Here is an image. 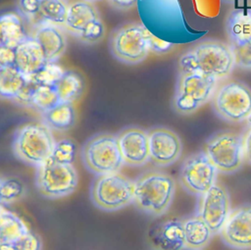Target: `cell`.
<instances>
[{
  "instance_id": "37",
  "label": "cell",
  "mask_w": 251,
  "mask_h": 250,
  "mask_svg": "<svg viewBox=\"0 0 251 250\" xmlns=\"http://www.w3.org/2000/svg\"><path fill=\"white\" fill-rule=\"evenodd\" d=\"M109 2L116 9L127 10L132 8L137 3V0H109Z\"/></svg>"
},
{
  "instance_id": "8",
  "label": "cell",
  "mask_w": 251,
  "mask_h": 250,
  "mask_svg": "<svg viewBox=\"0 0 251 250\" xmlns=\"http://www.w3.org/2000/svg\"><path fill=\"white\" fill-rule=\"evenodd\" d=\"M149 32L143 24L130 23L118 27L110 37L113 56L127 65L139 64L150 51Z\"/></svg>"
},
{
  "instance_id": "35",
  "label": "cell",
  "mask_w": 251,
  "mask_h": 250,
  "mask_svg": "<svg viewBox=\"0 0 251 250\" xmlns=\"http://www.w3.org/2000/svg\"><path fill=\"white\" fill-rule=\"evenodd\" d=\"M149 45H150V51H153L159 54L167 53L174 46L173 42L159 38L158 36L154 35L152 32H149Z\"/></svg>"
},
{
  "instance_id": "38",
  "label": "cell",
  "mask_w": 251,
  "mask_h": 250,
  "mask_svg": "<svg viewBox=\"0 0 251 250\" xmlns=\"http://www.w3.org/2000/svg\"><path fill=\"white\" fill-rule=\"evenodd\" d=\"M244 139V154L245 161L251 165V131L247 130V132L243 135Z\"/></svg>"
},
{
  "instance_id": "23",
  "label": "cell",
  "mask_w": 251,
  "mask_h": 250,
  "mask_svg": "<svg viewBox=\"0 0 251 250\" xmlns=\"http://www.w3.org/2000/svg\"><path fill=\"white\" fill-rule=\"evenodd\" d=\"M226 33L230 44L251 43V8L235 9L229 13Z\"/></svg>"
},
{
  "instance_id": "19",
  "label": "cell",
  "mask_w": 251,
  "mask_h": 250,
  "mask_svg": "<svg viewBox=\"0 0 251 250\" xmlns=\"http://www.w3.org/2000/svg\"><path fill=\"white\" fill-rule=\"evenodd\" d=\"M31 36L38 42L47 62H56L67 48V38L62 27L41 25L35 27Z\"/></svg>"
},
{
  "instance_id": "42",
  "label": "cell",
  "mask_w": 251,
  "mask_h": 250,
  "mask_svg": "<svg viewBox=\"0 0 251 250\" xmlns=\"http://www.w3.org/2000/svg\"><path fill=\"white\" fill-rule=\"evenodd\" d=\"M2 69H3V68H2V67H1V66H0V72H1V71H2Z\"/></svg>"
},
{
  "instance_id": "12",
  "label": "cell",
  "mask_w": 251,
  "mask_h": 250,
  "mask_svg": "<svg viewBox=\"0 0 251 250\" xmlns=\"http://www.w3.org/2000/svg\"><path fill=\"white\" fill-rule=\"evenodd\" d=\"M219 172L204 151L187 156L181 163L178 181L188 193L201 196L216 182Z\"/></svg>"
},
{
  "instance_id": "32",
  "label": "cell",
  "mask_w": 251,
  "mask_h": 250,
  "mask_svg": "<svg viewBox=\"0 0 251 250\" xmlns=\"http://www.w3.org/2000/svg\"><path fill=\"white\" fill-rule=\"evenodd\" d=\"M40 0H18L17 11L26 23L37 25Z\"/></svg>"
},
{
  "instance_id": "43",
  "label": "cell",
  "mask_w": 251,
  "mask_h": 250,
  "mask_svg": "<svg viewBox=\"0 0 251 250\" xmlns=\"http://www.w3.org/2000/svg\"><path fill=\"white\" fill-rule=\"evenodd\" d=\"M2 177H3V176H0V181H1V179H2Z\"/></svg>"
},
{
  "instance_id": "26",
  "label": "cell",
  "mask_w": 251,
  "mask_h": 250,
  "mask_svg": "<svg viewBox=\"0 0 251 250\" xmlns=\"http://www.w3.org/2000/svg\"><path fill=\"white\" fill-rule=\"evenodd\" d=\"M68 6L65 0H40L37 25H52L64 29Z\"/></svg>"
},
{
  "instance_id": "17",
  "label": "cell",
  "mask_w": 251,
  "mask_h": 250,
  "mask_svg": "<svg viewBox=\"0 0 251 250\" xmlns=\"http://www.w3.org/2000/svg\"><path fill=\"white\" fill-rule=\"evenodd\" d=\"M151 250H184L182 220L169 219L152 225L147 234Z\"/></svg>"
},
{
  "instance_id": "21",
  "label": "cell",
  "mask_w": 251,
  "mask_h": 250,
  "mask_svg": "<svg viewBox=\"0 0 251 250\" xmlns=\"http://www.w3.org/2000/svg\"><path fill=\"white\" fill-rule=\"evenodd\" d=\"M26 22L18 11H8L0 14V44L17 47L30 36Z\"/></svg>"
},
{
  "instance_id": "20",
  "label": "cell",
  "mask_w": 251,
  "mask_h": 250,
  "mask_svg": "<svg viewBox=\"0 0 251 250\" xmlns=\"http://www.w3.org/2000/svg\"><path fill=\"white\" fill-rule=\"evenodd\" d=\"M47 63L38 42L30 35L16 47L15 68L30 77Z\"/></svg>"
},
{
  "instance_id": "34",
  "label": "cell",
  "mask_w": 251,
  "mask_h": 250,
  "mask_svg": "<svg viewBox=\"0 0 251 250\" xmlns=\"http://www.w3.org/2000/svg\"><path fill=\"white\" fill-rule=\"evenodd\" d=\"M15 250H42V240L33 231L29 230L12 243Z\"/></svg>"
},
{
  "instance_id": "40",
  "label": "cell",
  "mask_w": 251,
  "mask_h": 250,
  "mask_svg": "<svg viewBox=\"0 0 251 250\" xmlns=\"http://www.w3.org/2000/svg\"><path fill=\"white\" fill-rule=\"evenodd\" d=\"M245 122H246V127H247V129L251 131V114L246 118Z\"/></svg>"
},
{
  "instance_id": "31",
  "label": "cell",
  "mask_w": 251,
  "mask_h": 250,
  "mask_svg": "<svg viewBox=\"0 0 251 250\" xmlns=\"http://www.w3.org/2000/svg\"><path fill=\"white\" fill-rule=\"evenodd\" d=\"M64 72L65 70L57 63V61L47 62L40 71H38L35 75L27 78L32 79L38 83L55 85V83L63 75Z\"/></svg>"
},
{
  "instance_id": "3",
  "label": "cell",
  "mask_w": 251,
  "mask_h": 250,
  "mask_svg": "<svg viewBox=\"0 0 251 250\" xmlns=\"http://www.w3.org/2000/svg\"><path fill=\"white\" fill-rule=\"evenodd\" d=\"M54 144L51 129L44 124H27L15 131L12 150L18 160L37 168L50 158Z\"/></svg>"
},
{
  "instance_id": "14",
  "label": "cell",
  "mask_w": 251,
  "mask_h": 250,
  "mask_svg": "<svg viewBox=\"0 0 251 250\" xmlns=\"http://www.w3.org/2000/svg\"><path fill=\"white\" fill-rule=\"evenodd\" d=\"M148 132L149 161L159 168L175 164L181 156L182 143L179 136L167 127L157 126Z\"/></svg>"
},
{
  "instance_id": "39",
  "label": "cell",
  "mask_w": 251,
  "mask_h": 250,
  "mask_svg": "<svg viewBox=\"0 0 251 250\" xmlns=\"http://www.w3.org/2000/svg\"><path fill=\"white\" fill-rule=\"evenodd\" d=\"M0 250H15L12 244L7 243H0Z\"/></svg>"
},
{
  "instance_id": "5",
  "label": "cell",
  "mask_w": 251,
  "mask_h": 250,
  "mask_svg": "<svg viewBox=\"0 0 251 250\" xmlns=\"http://www.w3.org/2000/svg\"><path fill=\"white\" fill-rule=\"evenodd\" d=\"M134 180L118 173L96 175L90 185L93 205L105 212L119 211L133 202Z\"/></svg>"
},
{
  "instance_id": "27",
  "label": "cell",
  "mask_w": 251,
  "mask_h": 250,
  "mask_svg": "<svg viewBox=\"0 0 251 250\" xmlns=\"http://www.w3.org/2000/svg\"><path fill=\"white\" fill-rule=\"evenodd\" d=\"M28 78L15 67L3 68L0 72V97L16 100Z\"/></svg>"
},
{
  "instance_id": "7",
  "label": "cell",
  "mask_w": 251,
  "mask_h": 250,
  "mask_svg": "<svg viewBox=\"0 0 251 250\" xmlns=\"http://www.w3.org/2000/svg\"><path fill=\"white\" fill-rule=\"evenodd\" d=\"M204 152L219 173L233 174L245 162L243 135L229 130L217 132L206 141Z\"/></svg>"
},
{
  "instance_id": "10",
  "label": "cell",
  "mask_w": 251,
  "mask_h": 250,
  "mask_svg": "<svg viewBox=\"0 0 251 250\" xmlns=\"http://www.w3.org/2000/svg\"><path fill=\"white\" fill-rule=\"evenodd\" d=\"M64 29L85 44H95L105 35V25L99 13L87 0H75L69 4Z\"/></svg>"
},
{
  "instance_id": "33",
  "label": "cell",
  "mask_w": 251,
  "mask_h": 250,
  "mask_svg": "<svg viewBox=\"0 0 251 250\" xmlns=\"http://www.w3.org/2000/svg\"><path fill=\"white\" fill-rule=\"evenodd\" d=\"M233 52L235 67L251 70V43L230 44Z\"/></svg>"
},
{
  "instance_id": "24",
  "label": "cell",
  "mask_w": 251,
  "mask_h": 250,
  "mask_svg": "<svg viewBox=\"0 0 251 250\" xmlns=\"http://www.w3.org/2000/svg\"><path fill=\"white\" fill-rule=\"evenodd\" d=\"M43 124L51 130L66 131L75 123V109L74 103L60 101L50 110L41 114Z\"/></svg>"
},
{
  "instance_id": "15",
  "label": "cell",
  "mask_w": 251,
  "mask_h": 250,
  "mask_svg": "<svg viewBox=\"0 0 251 250\" xmlns=\"http://www.w3.org/2000/svg\"><path fill=\"white\" fill-rule=\"evenodd\" d=\"M219 234L222 241L231 249H251V204L231 210Z\"/></svg>"
},
{
  "instance_id": "16",
  "label": "cell",
  "mask_w": 251,
  "mask_h": 250,
  "mask_svg": "<svg viewBox=\"0 0 251 250\" xmlns=\"http://www.w3.org/2000/svg\"><path fill=\"white\" fill-rule=\"evenodd\" d=\"M124 165L142 167L149 162L148 132L136 126H128L118 134Z\"/></svg>"
},
{
  "instance_id": "1",
  "label": "cell",
  "mask_w": 251,
  "mask_h": 250,
  "mask_svg": "<svg viewBox=\"0 0 251 250\" xmlns=\"http://www.w3.org/2000/svg\"><path fill=\"white\" fill-rule=\"evenodd\" d=\"M235 67L230 45L205 41L184 53L178 61L179 74L199 73L218 80L227 77Z\"/></svg>"
},
{
  "instance_id": "25",
  "label": "cell",
  "mask_w": 251,
  "mask_h": 250,
  "mask_svg": "<svg viewBox=\"0 0 251 250\" xmlns=\"http://www.w3.org/2000/svg\"><path fill=\"white\" fill-rule=\"evenodd\" d=\"M55 87L60 101L74 103L83 93L84 80L77 72L65 70L63 75L55 83Z\"/></svg>"
},
{
  "instance_id": "29",
  "label": "cell",
  "mask_w": 251,
  "mask_h": 250,
  "mask_svg": "<svg viewBox=\"0 0 251 250\" xmlns=\"http://www.w3.org/2000/svg\"><path fill=\"white\" fill-rule=\"evenodd\" d=\"M25 183L18 177H2L0 181V204L8 206L25 195Z\"/></svg>"
},
{
  "instance_id": "30",
  "label": "cell",
  "mask_w": 251,
  "mask_h": 250,
  "mask_svg": "<svg viewBox=\"0 0 251 250\" xmlns=\"http://www.w3.org/2000/svg\"><path fill=\"white\" fill-rule=\"evenodd\" d=\"M75 143L70 138H62L55 141L49 160L59 164L73 165L75 159Z\"/></svg>"
},
{
  "instance_id": "18",
  "label": "cell",
  "mask_w": 251,
  "mask_h": 250,
  "mask_svg": "<svg viewBox=\"0 0 251 250\" xmlns=\"http://www.w3.org/2000/svg\"><path fill=\"white\" fill-rule=\"evenodd\" d=\"M15 101L24 106L31 107L42 114L57 105L60 98L55 85L38 83L28 78L27 83Z\"/></svg>"
},
{
  "instance_id": "28",
  "label": "cell",
  "mask_w": 251,
  "mask_h": 250,
  "mask_svg": "<svg viewBox=\"0 0 251 250\" xmlns=\"http://www.w3.org/2000/svg\"><path fill=\"white\" fill-rule=\"evenodd\" d=\"M29 230L25 222L8 209L0 221V243L12 244Z\"/></svg>"
},
{
  "instance_id": "36",
  "label": "cell",
  "mask_w": 251,
  "mask_h": 250,
  "mask_svg": "<svg viewBox=\"0 0 251 250\" xmlns=\"http://www.w3.org/2000/svg\"><path fill=\"white\" fill-rule=\"evenodd\" d=\"M16 47L0 44V66L2 68L15 67Z\"/></svg>"
},
{
  "instance_id": "9",
  "label": "cell",
  "mask_w": 251,
  "mask_h": 250,
  "mask_svg": "<svg viewBox=\"0 0 251 250\" xmlns=\"http://www.w3.org/2000/svg\"><path fill=\"white\" fill-rule=\"evenodd\" d=\"M35 169V186L44 198L55 200L67 197L77 187L78 175L73 165L59 164L48 159Z\"/></svg>"
},
{
  "instance_id": "41",
  "label": "cell",
  "mask_w": 251,
  "mask_h": 250,
  "mask_svg": "<svg viewBox=\"0 0 251 250\" xmlns=\"http://www.w3.org/2000/svg\"><path fill=\"white\" fill-rule=\"evenodd\" d=\"M87 1H90V2H94V1H98V0H87Z\"/></svg>"
},
{
  "instance_id": "11",
  "label": "cell",
  "mask_w": 251,
  "mask_h": 250,
  "mask_svg": "<svg viewBox=\"0 0 251 250\" xmlns=\"http://www.w3.org/2000/svg\"><path fill=\"white\" fill-rule=\"evenodd\" d=\"M212 107L220 119L241 123L251 114V89L239 81L226 82L217 88Z\"/></svg>"
},
{
  "instance_id": "13",
  "label": "cell",
  "mask_w": 251,
  "mask_h": 250,
  "mask_svg": "<svg viewBox=\"0 0 251 250\" xmlns=\"http://www.w3.org/2000/svg\"><path fill=\"white\" fill-rule=\"evenodd\" d=\"M231 212L229 193L226 188L216 182L207 192L199 196L197 213L211 228L214 234H219Z\"/></svg>"
},
{
  "instance_id": "2",
  "label": "cell",
  "mask_w": 251,
  "mask_h": 250,
  "mask_svg": "<svg viewBox=\"0 0 251 250\" xmlns=\"http://www.w3.org/2000/svg\"><path fill=\"white\" fill-rule=\"evenodd\" d=\"M175 179L161 171H148L134 179V207L151 217L165 215L174 200Z\"/></svg>"
},
{
  "instance_id": "6",
  "label": "cell",
  "mask_w": 251,
  "mask_h": 250,
  "mask_svg": "<svg viewBox=\"0 0 251 250\" xmlns=\"http://www.w3.org/2000/svg\"><path fill=\"white\" fill-rule=\"evenodd\" d=\"M218 79L199 73L179 74L173 107L178 114L189 115L210 101L218 85Z\"/></svg>"
},
{
  "instance_id": "4",
  "label": "cell",
  "mask_w": 251,
  "mask_h": 250,
  "mask_svg": "<svg viewBox=\"0 0 251 250\" xmlns=\"http://www.w3.org/2000/svg\"><path fill=\"white\" fill-rule=\"evenodd\" d=\"M80 157L85 169L95 175L118 173L124 166L117 134L91 136L83 144Z\"/></svg>"
},
{
  "instance_id": "22",
  "label": "cell",
  "mask_w": 251,
  "mask_h": 250,
  "mask_svg": "<svg viewBox=\"0 0 251 250\" xmlns=\"http://www.w3.org/2000/svg\"><path fill=\"white\" fill-rule=\"evenodd\" d=\"M182 225L185 249L203 250L208 246L214 233L198 215L182 220Z\"/></svg>"
}]
</instances>
